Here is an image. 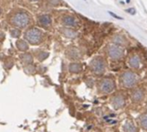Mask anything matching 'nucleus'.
<instances>
[{
  "mask_svg": "<svg viewBox=\"0 0 147 132\" xmlns=\"http://www.w3.org/2000/svg\"><path fill=\"white\" fill-rule=\"evenodd\" d=\"M24 38L27 42L32 45H38L43 40V35L42 31L36 28H31L26 31L24 35Z\"/></svg>",
  "mask_w": 147,
  "mask_h": 132,
  "instance_id": "obj_1",
  "label": "nucleus"
},
{
  "mask_svg": "<svg viewBox=\"0 0 147 132\" xmlns=\"http://www.w3.org/2000/svg\"><path fill=\"white\" fill-rule=\"evenodd\" d=\"M120 85L125 88H131L133 87L138 82L137 75L132 72H125L122 74L119 79Z\"/></svg>",
  "mask_w": 147,
  "mask_h": 132,
  "instance_id": "obj_2",
  "label": "nucleus"
},
{
  "mask_svg": "<svg viewBox=\"0 0 147 132\" xmlns=\"http://www.w3.org/2000/svg\"><path fill=\"white\" fill-rule=\"evenodd\" d=\"M116 87V84L113 80L106 78L101 80L98 84V90L100 92L104 94H109L112 93Z\"/></svg>",
  "mask_w": 147,
  "mask_h": 132,
  "instance_id": "obj_3",
  "label": "nucleus"
},
{
  "mask_svg": "<svg viewBox=\"0 0 147 132\" xmlns=\"http://www.w3.org/2000/svg\"><path fill=\"white\" fill-rule=\"evenodd\" d=\"M90 68L96 75H101L106 71V63L101 57H96L90 62Z\"/></svg>",
  "mask_w": 147,
  "mask_h": 132,
  "instance_id": "obj_4",
  "label": "nucleus"
},
{
  "mask_svg": "<svg viewBox=\"0 0 147 132\" xmlns=\"http://www.w3.org/2000/svg\"><path fill=\"white\" fill-rule=\"evenodd\" d=\"M11 22L15 26H17L18 28H24L30 23V17L26 13L20 12V13L16 14L12 17Z\"/></svg>",
  "mask_w": 147,
  "mask_h": 132,
  "instance_id": "obj_5",
  "label": "nucleus"
},
{
  "mask_svg": "<svg viewBox=\"0 0 147 132\" xmlns=\"http://www.w3.org/2000/svg\"><path fill=\"white\" fill-rule=\"evenodd\" d=\"M125 105V99L123 95L117 94L111 98V105L115 110H119L123 108Z\"/></svg>",
  "mask_w": 147,
  "mask_h": 132,
  "instance_id": "obj_6",
  "label": "nucleus"
},
{
  "mask_svg": "<svg viewBox=\"0 0 147 132\" xmlns=\"http://www.w3.org/2000/svg\"><path fill=\"white\" fill-rule=\"evenodd\" d=\"M108 54L113 60H119L123 56V51L117 46H111L108 48Z\"/></svg>",
  "mask_w": 147,
  "mask_h": 132,
  "instance_id": "obj_7",
  "label": "nucleus"
},
{
  "mask_svg": "<svg viewBox=\"0 0 147 132\" xmlns=\"http://www.w3.org/2000/svg\"><path fill=\"white\" fill-rule=\"evenodd\" d=\"M62 23L65 26L67 27H70V28H76L78 26V22L77 20L70 16H67L65 17H63L62 19Z\"/></svg>",
  "mask_w": 147,
  "mask_h": 132,
  "instance_id": "obj_8",
  "label": "nucleus"
},
{
  "mask_svg": "<svg viewBox=\"0 0 147 132\" xmlns=\"http://www.w3.org/2000/svg\"><path fill=\"white\" fill-rule=\"evenodd\" d=\"M144 93L143 90H141V89H136L131 93L132 101L136 102V103L141 102L144 99Z\"/></svg>",
  "mask_w": 147,
  "mask_h": 132,
  "instance_id": "obj_9",
  "label": "nucleus"
},
{
  "mask_svg": "<svg viewBox=\"0 0 147 132\" xmlns=\"http://www.w3.org/2000/svg\"><path fill=\"white\" fill-rule=\"evenodd\" d=\"M82 69V65L77 62H72L68 66V71L71 74H79L81 73Z\"/></svg>",
  "mask_w": 147,
  "mask_h": 132,
  "instance_id": "obj_10",
  "label": "nucleus"
},
{
  "mask_svg": "<svg viewBox=\"0 0 147 132\" xmlns=\"http://www.w3.org/2000/svg\"><path fill=\"white\" fill-rule=\"evenodd\" d=\"M67 55L68 56L69 59H72V60H77L81 56L79 50L77 48H69L68 51L67 52Z\"/></svg>",
  "mask_w": 147,
  "mask_h": 132,
  "instance_id": "obj_11",
  "label": "nucleus"
},
{
  "mask_svg": "<svg viewBox=\"0 0 147 132\" xmlns=\"http://www.w3.org/2000/svg\"><path fill=\"white\" fill-rule=\"evenodd\" d=\"M38 22L42 27H49L51 24V18L49 15H42L39 17Z\"/></svg>",
  "mask_w": 147,
  "mask_h": 132,
  "instance_id": "obj_12",
  "label": "nucleus"
},
{
  "mask_svg": "<svg viewBox=\"0 0 147 132\" xmlns=\"http://www.w3.org/2000/svg\"><path fill=\"white\" fill-rule=\"evenodd\" d=\"M17 45V48L18 50L22 51V52H24V51H27L29 49V44L26 41L24 40H18L16 43Z\"/></svg>",
  "mask_w": 147,
  "mask_h": 132,
  "instance_id": "obj_13",
  "label": "nucleus"
},
{
  "mask_svg": "<svg viewBox=\"0 0 147 132\" xmlns=\"http://www.w3.org/2000/svg\"><path fill=\"white\" fill-rule=\"evenodd\" d=\"M123 129L125 132H137V128L135 127L134 123L131 121H127L124 124Z\"/></svg>",
  "mask_w": 147,
  "mask_h": 132,
  "instance_id": "obj_14",
  "label": "nucleus"
},
{
  "mask_svg": "<svg viewBox=\"0 0 147 132\" xmlns=\"http://www.w3.org/2000/svg\"><path fill=\"white\" fill-rule=\"evenodd\" d=\"M22 61L24 63H25L26 65H30V64H32L33 62V57L30 54H28V53H24V54H22L21 56H20Z\"/></svg>",
  "mask_w": 147,
  "mask_h": 132,
  "instance_id": "obj_15",
  "label": "nucleus"
},
{
  "mask_svg": "<svg viewBox=\"0 0 147 132\" xmlns=\"http://www.w3.org/2000/svg\"><path fill=\"white\" fill-rule=\"evenodd\" d=\"M129 65L132 68H138L140 65V60L137 56H133L129 60Z\"/></svg>",
  "mask_w": 147,
  "mask_h": 132,
  "instance_id": "obj_16",
  "label": "nucleus"
},
{
  "mask_svg": "<svg viewBox=\"0 0 147 132\" xmlns=\"http://www.w3.org/2000/svg\"><path fill=\"white\" fill-rule=\"evenodd\" d=\"M62 34L68 38H74L76 36V32L71 29H64L62 30Z\"/></svg>",
  "mask_w": 147,
  "mask_h": 132,
  "instance_id": "obj_17",
  "label": "nucleus"
},
{
  "mask_svg": "<svg viewBox=\"0 0 147 132\" xmlns=\"http://www.w3.org/2000/svg\"><path fill=\"white\" fill-rule=\"evenodd\" d=\"M139 121H140V124L142 128L147 130V113L141 115L139 117Z\"/></svg>",
  "mask_w": 147,
  "mask_h": 132,
  "instance_id": "obj_18",
  "label": "nucleus"
},
{
  "mask_svg": "<svg viewBox=\"0 0 147 132\" xmlns=\"http://www.w3.org/2000/svg\"><path fill=\"white\" fill-rule=\"evenodd\" d=\"M24 72L28 74H34L36 72V68H35V67L31 66V64L26 65V67L24 68Z\"/></svg>",
  "mask_w": 147,
  "mask_h": 132,
  "instance_id": "obj_19",
  "label": "nucleus"
},
{
  "mask_svg": "<svg viewBox=\"0 0 147 132\" xmlns=\"http://www.w3.org/2000/svg\"><path fill=\"white\" fill-rule=\"evenodd\" d=\"M11 35L12 37H15V38H18V36H20L21 33H20V30L18 29H13L11 31Z\"/></svg>",
  "mask_w": 147,
  "mask_h": 132,
  "instance_id": "obj_20",
  "label": "nucleus"
},
{
  "mask_svg": "<svg viewBox=\"0 0 147 132\" xmlns=\"http://www.w3.org/2000/svg\"><path fill=\"white\" fill-rule=\"evenodd\" d=\"M48 56H49V54L48 53H41V54L39 55V60H43L46 58H48Z\"/></svg>",
  "mask_w": 147,
  "mask_h": 132,
  "instance_id": "obj_21",
  "label": "nucleus"
},
{
  "mask_svg": "<svg viewBox=\"0 0 147 132\" xmlns=\"http://www.w3.org/2000/svg\"><path fill=\"white\" fill-rule=\"evenodd\" d=\"M109 14L112 16V17H115V18H117V19H119V20H122L123 18L122 17H119V16H117L116 14H113V12H111V11H109Z\"/></svg>",
  "mask_w": 147,
  "mask_h": 132,
  "instance_id": "obj_22",
  "label": "nucleus"
},
{
  "mask_svg": "<svg viewBox=\"0 0 147 132\" xmlns=\"http://www.w3.org/2000/svg\"><path fill=\"white\" fill-rule=\"evenodd\" d=\"M31 1H36V0H31Z\"/></svg>",
  "mask_w": 147,
  "mask_h": 132,
  "instance_id": "obj_23",
  "label": "nucleus"
}]
</instances>
